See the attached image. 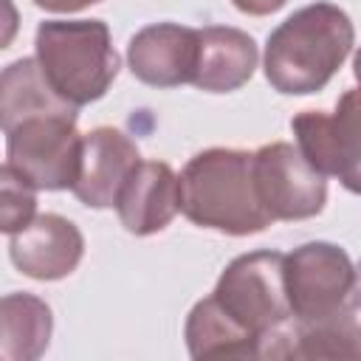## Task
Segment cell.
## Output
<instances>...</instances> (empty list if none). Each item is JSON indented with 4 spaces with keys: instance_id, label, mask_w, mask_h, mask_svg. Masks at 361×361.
I'll list each match as a JSON object with an SVG mask.
<instances>
[{
    "instance_id": "obj_9",
    "label": "cell",
    "mask_w": 361,
    "mask_h": 361,
    "mask_svg": "<svg viewBox=\"0 0 361 361\" xmlns=\"http://www.w3.org/2000/svg\"><path fill=\"white\" fill-rule=\"evenodd\" d=\"M138 164L135 144L113 127H99L82 135L79 169L71 183V192L93 209H107L116 203L118 189L124 186L127 175Z\"/></svg>"
},
{
    "instance_id": "obj_21",
    "label": "cell",
    "mask_w": 361,
    "mask_h": 361,
    "mask_svg": "<svg viewBox=\"0 0 361 361\" xmlns=\"http://www.w3.org/2000/svg\"><path fill=\"white\" fill-rule=\"evenodd\" d=\"M39 8H48V11H79L85 6H93L99 0H34Z\"/></svg>"
},
{
    "instance_id": "obj_1",
    "label": "cell",
    "mask_w": 361,
    "mask_h": 361,
    "mask_svg": "<svg viewBox=\"0 0 361 361\" xmlns=\"http://www.w3.org/2000/svg\"><path fill=\"white\" fill-rule=\"evenodd\" d=\"M353 39V23L338 6H305L268 37L265 76L279 93L322 90L350 56Z\"/></svg>"
},
{
    "instance_id": "obj_4",
    "label": "cell",
    "mask_w": 361,
    "mask_h": 361,
    "mask_svg": "<svg viewBox=\"0 0 361 361\" xmlns=\"http://www.w3.org/2000/svg\"><path fill=\"white\" fill-rule=\"evenodd\" d=\"M282 262L285 254L276 251L243 254L220 274L212 293L228 319H234L259 344V355H268L274 338L290 322Z\"/></svg>"
},
{
    "instance_id": "obj_7",
    "label": "cell",
    "mask_w": 361,
    "mask_h": 361,
    "mask_svg": "<svg viewBox=\"0 0 361 361\" xmlns=\"http://www.w3.org/2000/svg\"><path fill=\"white\" fill-rule=\"evenodd\" d=\"M251 178L259 206L271 220H305L327 200L324 175L316 172L293 144L274 141L251 155Z\"/></svg>"
},
{
    "instance_id": "obj_11",
    "label": "cell",
    "mask_w": 361,
    "mask_h": 361,
    "mask_svg": "<svg viewBox=\"0 0 361 361\" xmlns=\"http://www.w3.org/2000/svg\"><path fill=\"white\" fill-rule=\"evenodd\" d=\"M113 206L130 234H155L180 212V180L169 164L138 161Z\"/></svg>"
},
{
    "instance_id": "obj_5",
    "label": "cell",
    "mask_w": 361,
    "mask_h": 361,
    "mask_svg": "<svg viewBox=\"0 0 361 361\" xmlns=\"http://www.w3.org/2000/svg\"><path fill=\"white\" fill-rule=\"evenodd\" d=\"M290 319L299 324L336 319L358 310L355 268L350 257L330 243L299 245L282 262Z\"/></svg>"
},
{
    "instance_id": "obj_12",
    "label": "cell",
    "mask_w": 361,
    "mask_h": 361,
    "mask_svg": "<svg viewBox=\"0 0 361 361\" xmlns=\"http://www.w3.org/2000/svg\"><path fill=\"white\" fill-rule=\"evenodd\" d=\"M130 71L155 87H175L192 82L197 59V31L175 23H155L141 28L127 48Z\"/></svg>"
},
{
    "instance_id": "obj_2",
    "label": "cell",
    "mask_w": 361,
    "mask_h": 361,
    "mask_svg": "<svg viewBox=\"0 0 361 361\" xmlns=\"http://www.w3.org/2000/svg\"><path fill=\"white\" fill-rule=\"evenodd\" d=\"M180 180L183 214L206 228L226 234H257L271 217L257 200L251 178V152L243 149H206L195 155Z\"/></svg>"
},
{
    "instance_id": "obj_19",
    "label": "cell",
    "mask_w": 361,
    "mask_h": 361,
    "mask_svg": "<svg viewBox=\"0 0 361 361\" xmlns=\"http://www.w3.org/2000/svg\"><path fill=\"white\" fill-rule=\"evenodd\" d=\"M17 28H20L17 6L11 0H0V51L11 45V39L17 37Z\"/></svg>"
},
{
    "instance_id": "obj_14",
    "label": "cell",
    "mask_w": 361,
    "mask_h": 361,
    "mask_svg": "<svg viewBox=\"0 0 361 361\" xmlns=\"http://www.w3.org/2000/svg\"><path fill=\"white\" fill-rule=\"evenodd\" d=\"M39 116H76V107L48 85L37 59H17L0 71V130Z\"/></svg>"
},
{
    "instance_id": "obj_17",
    "label": "cell",
    "mask_w": 361,
    "mask_h": 361,
    "mask_svg": "<svg viewBox=\"0 0 361 361\" xmlns=\"http://www.w3.org/2000/svg\"><path fill=\"white\" fill-rule=\"evenodd\" d=\"M186 344L195 358H254L259 344L214 302L200 299L186 319Z\"/></svg>"
},
{
    "instance_id": "obj_20",
    "label": "cell",
    "mask_w": 361,
    "mask_h": 361,
    "mask_svg": "<svg viewBox=\"0 0 361 361\" xmlns=\"http://www.w3.org/2000/svg\"><path fill=\"white\" fill-rule=\"evenodd\" d=\"M243 14H271V11H276V8H282L285 6V0H231Z\"/></svg>"
},
{
    "instance_id": "obj_13",
    "label": "cell",
    "mask_w": 361,
    "mask_h": 361,
    "mask_svg": "<svg viewBox=\"0 0 361 361\" xmlns=\"http://www.w3.org/2000/svg\"><path fill=\"white\" fill-rule=\"evenodd\" d=\"M257 68V45L240 28L209 25L197 31V59L192 85L209 93L237 90Z\"/></svg>"
},
{
    "instance_id": "obj_6",
    "label": "cell",
    "mask_w": 361,
    "mask_h": 361,
    "mask_svg": "<svg viewBox=\"0 0 361 361\" xmlns=\"http://www.w3.org/2000/svg\"><path fill=\"white\" fill-rule=\"evenodd\" d=\"M296 149L302 158L322 175L338 178L350 192L358 189L361 180V107L358 90L350 87L333 113L307 110L293 121Z\"/></svg>"
},
{
    "instance_id": "obj_16",
    "label": "cell",
    "mask_w": 361,
    "mask_h": 361,
    "mask_svg": "<svg viewBox=\"0 0 361 361\" xmlns=\"http://www.w3.org/2000/svg\"><path fill=\"white\" fill-rule=\"evenodd\" d=\"M51 338V310L31 293L0 299V361H34Z\"/></svg>"
},
{
    "instance_id": "obj_15",
    "label": "cell",
    "mask_w": 361,
    "mask_h": 361,
    "mask_svg": "<svg viewBox=\"0 0 361 361\" xmlns=\"http://www.w3.org/2000/svg\"><path fill=\"white\" fill-rule=\"evenodd\" d=\"M361 355V327L358 310L341 313L324 322H288L285 330L274 338L268 358H347Z\"/></svg>"
},
{
    "instance_id": "obj_8",
    "label": "cell",
    "mask_w": 361,
    "mask_h": 361,
    "mask_svg": "<svg viewBox=\"0 0 361 361\" xmlns=\"http://www.w3.org/2000/svg\"><path fill=\"white\" fill-rule=\"evenodd\" d=\"M8 166H14L34 189H71L82 135L76 116H39L8 130Z\"/></svg>"
},
{
    "instance_id": "obj_10",
    "label": "cell",
    "mask_w": 361,
    "mask_h": 361,
    "mask_svg": "<svg viewBox=\"0 0 361 361\" xmlns=\"http://www.w3.org/2000/svg\"><path fill=\"white\" fill-rule=\"evenodd\" d=\"M11 262L31 279H62L68 276L85 251L79 228L59 214L31 217L11 237Z\"/></svg>"
},
{
    "instance_id": "obj_18",
    "label": "cell",
    "mask_w": 361,
    "mask_h": 361,
    "mask_svg": "<svg viewBox=\"0 0 361 361\" xmlns=\"http://www.w3.org/2000/svg\"><path fill=\"white\" fill-rule=\"evenodd\" d=\"M37 212V189L14 169L0 166V234L20 231Z\"/></svg>"
},
{
    "instance_id": "obj_3",
    "label": "cell",
    "mask_w": 361,
    "mask_h": 361,
    "mask_svg": "<svg viewBox=\"0 0 361 361\" xmlns=\"http://www.w3.org/2000/svg\"><path fill=\"white\" fill-rule=\"evenodd\" d=\"M37 65L73 107L102 99L118 73V56L102 20L42 23L37 28Z\"/></svg>"
}]
</instances>
